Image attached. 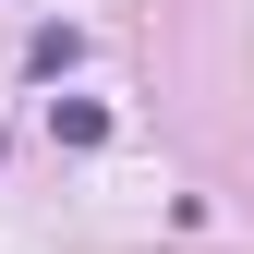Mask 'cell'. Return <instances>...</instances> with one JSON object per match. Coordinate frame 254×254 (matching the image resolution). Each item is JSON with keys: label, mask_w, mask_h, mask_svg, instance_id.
Returning <instances> with one entry per match:
<instances>
[{"label": "cell", "mask_w": 254, "mask_h": 254, "mask_svg": "<svg viewBox=\"0 0 254 254\" xmlns=\"http://www.w3.org/2000/svg\"><path fill=\"white\" fill-rule=\"evenodd\" d=\"M73 61H85V37H73V24H49V37L24 49V73H37V85H61V73H73Z\"/></svg>", "instance_id": "cell-1"}, {"label": "cell", "mask_w": 254, "mask_h": 254, "mask_svg": "<svg viewBox=\"0 0 254 254\" xmlns=\"http://www.w3.org/2000/svg\"><path fill=\"white\" fill-rule=\"evenodd\" d=\"M49 133H73V145H97V133H109V109H85V97H49Z\"/></svg>", "instance_id": "cell-2"}]
</instances>
